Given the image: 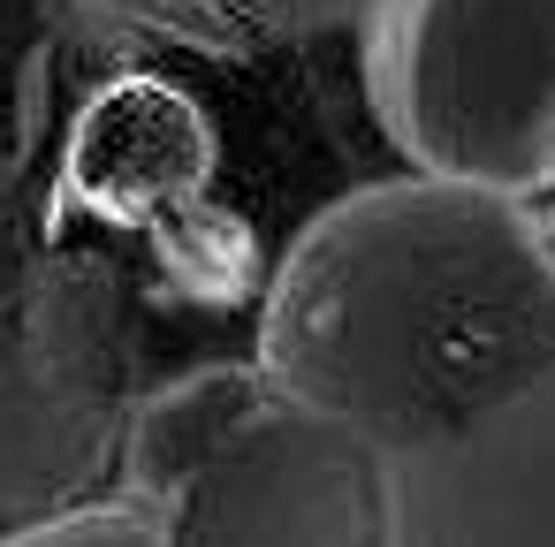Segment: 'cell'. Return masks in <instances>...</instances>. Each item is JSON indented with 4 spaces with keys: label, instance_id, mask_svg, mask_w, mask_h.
<instances>
[{
    "label": "cell",
    "instance_id": "6da1fadb",
    "mask_svg": "<svg viewBox=\"0 0 555 547\" xmlns=\"http://www.w3.org/2000/svg\"><path fill=\"white\" fill-rule=\"evenodd\" d=\"M259 365L380 456L479 426L555 373L547 213L449 175L335 198L267 289Z\"/></svg>",
    "mask_w": 555,
    "mask_h": 547
},
{
    "label": "cell",
    "instance_id": "7a4b0ae2",
    "mask_svg": "<svg viewBox=\"0 0 555 547\" xmlns=\"http://www.w3.org/2000/svg\"><path fill=\"white\" fill-rule=\"evenodd\" d=\"M365 77L418 175L555 198V0H380Z\"/></svg>",
    "mask_w": 555,
    "mask_h": 547
},
{
    "label": "cell",
    "instance_id": "3957f363",
    "mask_svg": "<svg viewBox=\"0 0 555 547\" xmlns=\"http://www.w3.org/2000/svg\"><path fill=\"white\" fill-rule=\"evenodd\" d=\"M153 524L160 547H388V456L274 388Z\"/></svg>",
    "mask_w": 555,
    "mask_h": 547
},
{
    "label": "cell",
    "instance_id": "277c9868",
    "mask_svg": "<svg viewBox=\"0 0 555 547\" xmlns=\"http://www.w3.org/2000/svg\"><path fill=\"white\" fill-rule=\"evenodd\" d=\"M388 547H555V373L479 426L388 456Z\"/></svg>",
    "mask_w": 555,
    "mask_h": 547
},
{
    "label": "cell",
    "instance_id": "5b68a950",
    "mask_svg": "<svg viewBox=\"0 0 555 547\" xmlns=\"http://www.w3.org/2000/svg\"><path fill=\"white\" fill-rule=\"evenodd\" d=\"M77 9L100 31L138 39V47L259 62V54H289V47L335 39L350 24H373L380 0H77Z\"/></svg>",
    "mask_w": 555,
    "mask_h": 547
},
{
    "label": "cell",
    "instance_id": "8992f818",
    "mask_svg": "<svg viewBox=\"0 0 555 547\" xmlns=\"http://www.w3.org/2000/svg\"><path fill=\"white\" fill-rule=\"evenodd\" d=\"M274 395L267 365L251 357H221V365H198L168 388H153L138 411H130V433H122V494L138 509H160L259 403Z\"/></svg>",
    "mask_w": 555,
    "mask_h": 547
},
{
    "label": "cell",
    "instance_id": "52a82bcc",
    "mask_svg": "<svg viewBox=\"0 0 555 547\" xmlns=\"http://www.w3.org/2000/svg\"><path fill=\"white\" fill-rule=\"evenodd\" d=\"M206 168V138H198V115L160 92V84H122L115 100L92 107V130H85V153H77V175L115 198V206H145V198H176L191 191Z\"/></svg>",
    "mask_w": 555,
    "mask_h": 547
},
{
    "label": "cell",
    "instance_id": "ba28073f",
    "mask_svg": "<svg viewBox=\"0 0 555 547\" xmlns=\"http://www.w3.org/2000/svg\"><path fill=\"white\" fill-rule=\"evenodd\" d=\"M47 84H54V0H0V221L39 160Z\"/></svg>",
    "mask_w": 555,
    "mask_h": 547
},
{
    "label": "cell",
    "instance_id": "9c48e42d",
    "mask_svg": "<svg viewBox=\"0 0 555 547\" xmlns=\"http://www.w3.org/2000/svg\"><path fill=\"white\" fill-rule=\"evenodd\" d=\"M0 547H160V524L122 494V502H69L54 517H31L0 532Z\"/></svg>",
    "mask_w": 555,
    "mask_h": 547
}]
</instances>
